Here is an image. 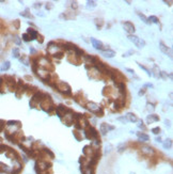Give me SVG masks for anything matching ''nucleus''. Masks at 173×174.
I'll return each instance as SVG.
<instances>
[{
    "mask_svg": "<svg viewBox=\"0 0 173 174\" xmlns=\"http://www.w3.org/2000/svg\"><path fill=\"white\" fill-rule=\"evenodd\" d=\"M44 94H45V93H42V92L36 91L35 94L32 96V99H31V101H30V106L32 107V108H34L36 105L41 104V103H42V101H43V99H44Z\"/></svg>",
    "mask_w": 173,
    "mask_h": 174,
    "instance_id": "1",
    "label": "nucleus"
},
{
    "mask_svg": "<svg viewBox=\"0 0 173 174\" xmlns=\"http://www.w3.org/2000/svg\"><path fill=\"white\" fill-rule=\"evenodd\" d=\"M56 89L59 92H61L62 94H64V95H67V96L72 95V91H71L70 86L67 83H65V82H59V83H57Z\"/></svg>",
    "mask_w": 173,
    "mask_h": 174,
    "instance_id": "2",
    "label": "nucleus"
},
{
    "mask_svg": "<svg viewBox=\"0 0 173 174\" xmlns=\"http://www.w3.org/2000/svg\"><path fill=\"white\" fill-rule=\"evenodd\" d=\"M84 136L88 139H91V140H94V139H98V132L97 130L92 126H88L84 130Z\"/></svg>",
    "mask_w": 173,
    "mask_h": 174,
    "instance_id": "3",
    "label": "nucleus"
},
{
    "mask_svg": "<svg viewBox=\"0 0 173 174\" xmlns=\"http://www.w3.org/2000/svg\"><path fill=\"white\" fill-rule=\"evenodd\" d=\"M128 39L130 42H133L135 44V45L137 46L138 48H143L145 46V41L142 39H139L138 37H136V35H134V34H130V35H128Z\"/></svg>",
    "mask_w": 173,
    "mask_h": 174,
    "instance_id": "4",
    "label": "nucleus"
},
{
    "mask_svg": "<svg viewBox=\"0 0 173 174\" xmlns=\"http://www.w3.org/2000/svg\"><path fill=\"white\" fill-rule=\"evenodd\" d=\"M86 108L89 110V111H91V112H93V113H97L98 111L102 109V107L99 106V105L96 104V103H93V101H89V103H86Z\"/></svg>",
    "mask_w": 173,
    "mask_h": 174,
    "instance_id": "5",
    "label": "nucleus"
},
{
    "mask_svg": "<svg viewBox=\"0 0 173 174\" xmlns=\"http://www.w3.org/2000/svg\"><path fill=\"white\" fill-rule=\"evenodd\" d=\"M140 150H141V153H142L143 155H146V156H153V155L155 154V151H154V149L152 146L143 145V146H141Z\"/></svg>",
    "mask_w": 173,
    "mask_h": 174,
    "instance_id": "6",
    "label": "nucleus"
},
{
    "mask_svg": "<svg viewBox=\"0 0 173 174\" xmlns=\"http://www.w3.org/2000/svg\"><path fill=\"white\" fill-rule=\"evenodd\" d=\"M59 49H60V47H59V46L57 45L55 42H50L47 45V50H48V52H49V53H51V56H53V55H55L56 52H58Z\"/></svg>",
    "mask_w": 173,
    "mask_h": 174,
    "instance_id": "7",
    "label": "nucleus"
},
{
    "mask_svg": "<svg viewBox=\"0 0 173 174\" xmlns=\"http://www.w3.org/2000/svg\"><path fill=\"white\" fill-rule=\"evenodd\" d=\"M123 27L125 29V31L128 33V35L133 34L135 32V26L130 23V22H125V23H123Z\"/></svg>",
    "mask_w": 173,
    "mask_h": 174,
    "instance_id": "8",
    "label": "nucleus"
},
{
    "mask_svg": "<svg viewBox=\"0 0 173 174\" xmlns=\"http://www.w3.org/2000/svg\"><path fill=\"white\" fill-rule=\"evenodd\" d=\"M84 61H86V64L95 65L98 61V59L96 58V57L91 56V55H86V56H84Z\"/></svg>",
    "mask_w": 173,
    "mask_h": 174,
    "instance_id": "9",
    "label": "nucleus"
},
{
    "mask_svg": "<svg viewBox=\"0 0 173 174\" xmlns=\"http://www.w3.org/2000/svg\"><path fill=\"white\" fill-rule=\"evenodd\" d=\"M82 153H84V157H92L95 151H93V147H91V145H86L82 149Z\"/></svg>",
    "mask_w": 173,
    "mask_h": 174,
    "instance_id": "10",
    "label": "nucleus"
},
{
    "mask_svg": "<svg viewBox=\"0 0 173 174\" xmlns=\"http://www.w3.org/2000/svg\"><path fill=\"white\" fill-rule=\"evenodd\" d=\"M4 79L6 80V84H8L9 88H10L12 91L16 89V82H15V79L13 78V77H11V76H6V77H4Z\"/></svg>",
    "mask_w": 173,
    "mask_h": 174,
    "instance_id": "11",
    "label": "nucleus"
},
{
    "mask_svg": "<svg viewBox=\"0 0 173 174\" xmlns=\"http://www.w3.org/2000/svg\"><path fill=\"white\" fill-rule=\"evenodd\" d=\"M159 48H160V50L165 53V55H168L170 58H172V50H171L170 47H168V46H166L162 42H160L159 43Z\"/></svg>",
    "mask_w": 173,
    "mask_h": 174,
    "instance_id": "12",
    "label": "nucleus"
},
{
    "mask_svg": "<svg viewBox=\"0 0 173 174\" xmlns=\"http://www.w3.org/2000/svg\"><path fill=\"white\" fill-rule=\"evenodd\" d=\"M113 129H115V126H110V125H108V124H106V123L101 124V132L103 136L106 135L109 130H113Z\"/></svg>",
    "mask_w": 173,
    "mask_h": 174,
    "instance_id": "13",
    "label": "nucleus"
},
{
    "mask_svg": "<svg viewBox=\"0 0 173 174\" xmlns=\"http://www.w3.org/2000/svg\"><path fill=\"white\" fill-rule=\"evenodd\" d=\"M91 43H92L93 47H94L95 49H102V50H103V43H102L101 41L94 39V37H91Z\"/></svg>",
    "mask_w": 173,
    "mask_h": 174,
    "instance_id": "14",
    "label": "nucleus"
},
{
    "mask_svg": "<svg viewBox=\"0 0 173 174\" xmlns=\"http://www.w3.org/2000/svg\"><path fill=\"white\" fill-rule=\"evenodd\" d=\"M102 53H103V56L107 57V58H113V57L115 56V51L111 50V49H109V48H107V49H103V50H102Z\"/></svg>",
    "mask_w": 173,
    "mask_h": 174,
    "instance_id": "15",
    "label": "nucleus"
},
{
    "mask_svg": "<svg viewBox=\"0 0 173 174\" xmlns=\"http://www.w3.org/2000/svg\"><path fill=\"white\" fill-rule=\"evenodd\" d=\"M125 118H126V120H127L128 122H133V123H135V122L138 121L137 115L135 114V113H133V112H128L127 114L125 115Z\"/></svg>",
    "mask_w": 173,
    "mask_h": 174,
    "instance_id": "16",
    "label": "nucleus"
},
{
    "mask_svg": "<svg viewBox=\"0 0 173 174\" xmlns=\"http://www.w3.org/2000/svg\"><path fill=\"white\" fill-rule=\"evenodd\" d=\"M62 47H63V49H64L65 51H74V49H75L77 46L72 44V43H64V44L62 45Z\"/></svg>",
    "mask_w": 173,
    "mask_h": 174,
    "instance_id": "17",
    "label": "nucleus"
},
{
    "mask_svg": "<svg viewBox=\"0 0 173 174\" xmlns=\"http://www.w3.org/2000/svg\"><path fill=\"white\" fill-rule=\"evenodd\" d=\"M27 34H28L29 37H30L31 41H32V40L37 39V35H39V33H37V32H36L34 29H31V28L28 29V31H27Z\"/></svg>",
    "mask_w": 173,
    "mask_h": 174,
    "instance_id": "18",
    "label": "nucleus"
},
{
    "mask_svg": "<svg viewBox=\"0 0 173 174\" xmlns=\"http://www.w3.org/2000/svg\"><path fill=\"white\" fill-rule=\"evenodd\" d=\"M137 137L139 139V141H141V142H146L150 139V137L146 134H144V132H137Z\"/></svg>",
    "mask_w": 173,
    "mask_h": 174,
    "instance_id": "19",
    "label": "nucleus"
},
{
    "mask_svg": "<svg viewBox=\"0 0 173 174\" xmlns=\"http://www.w3.org/2000/svg\"><path fill=\"white\" fill-rule=\"evenodd\" d=\"M157 121H159V116L156 114H150L146 118V122L148 123H153V122H157Z\"/></svg>",
    "mask_w": 173,
    "mask_h": 174,
    "instance_id": "20",
    "label": "nucleus"
},
{
    "mask_svg": "<svg viewBox=\"0 0 173 174\" xmlns=\"http://www.w3.org/2000/svg\"><path fill=\"white\" fill-rule=\"evenodd\" d=\"M81 171H82V174H93V169L88 168V167H84V168L81 167Z\"/></svg>",
    "mask_w": 173,
    "mask_h": 174,
    "instance_id": "21",
    "label": "nucleus"
},
{
    "mask_svg": "<svg viewBox=\"0 0 173 174\" xmlns=\"http://www.w3.org/2000/svg\"><path fill=\"white\" fill-rule=\"evenodd\" d=\"M152 75H154L156 78L160 77V70H158V66L157 65H154V72H152Z\"/></svg>",
    "mask_w": 173,
    "mask_h": 174,
    "instance_id": "22",
    "label": "nucleus"
},
{
    "mask_svg": "<svg viewBox=\"0 0 173 174\" xmlns=\"http://www.w3.org/2000/svg\"><path fill=\"white\" fill-rule=\"evenodd\" d=\"M171 146H172V140L171 139H167V140L164 142V147L166 150H169L171 149Z\"/></svg>",
    "mask_w": 173,
    "mask_h": 174,
    "instance_id": "23",
    "label": "nucleus"
},
{
    "mask_svg": "<svg viewBox=\"0 0 173 174\" xmlns=\"http://www.w3.org/2000/svg\"><path fill=\"white\" fill-rule=\"evenodd\" d=\"M148 23L151 24V23H154V24H158L159 23V19L157 18L156 16H154V15H152V16H150L148 18Z\"/></svg>",
    "mask_w": 173,
    "mask_h": 174,
    "instance_id": "24",
    "label": "nucleus"
},
{
    "mask_svg": "<svg viewBox=\"0 0 173 174\" xmlns=\"http://www.w3.org/2000/svg\"><path fill=\"white\" fill-rule=\"evenodd\" d=\"M63 56H64V52H63V51H58V52H56L55 55H53V57L56 58V59H62Z\"/></svg>",
    "mask_w": 173,
    "mask_h": 174,
    "instance_id": "25",
    "label": "nucleus"
},
{
    "mask_svg": "<svg viewBox=\"0 0 173 174\" xmlns=\"http://www.w3.org/2000/svg\"><path fill=\"white\" fill-rule=\"evenodd\" d=\"M9 68H10V62H9V61L4 62V63L2 64V66H1V70H2V72H4V70H8Z\"/></svg>",
    "mask_w": 173,
    "mask_h": 174,
    "instance_id": "26",
    "label": "nucleus"
},
{
    "mask_svg": "<svg viewBox=\"0 0 173 174\" xmlns=\"http://www.w3.org/2000/svg\"><path fill=\"white\" fill-rule=\"evenodd\" d=\"M96 6V2L95 1H88L86 2V8L88 9H94Z\"/></svg>",
    "mask_w": 173,
    "mask_h": 174,
    "instance_id": "27",
    "label": "nucleus"
},
{
    "mask_svg": "<svg viewBox=\"0 0 173 174\" xmlns=\"http://www.w3.org/2000/svg\"><path fill=\"white\" fill-rule=\"evenodd\" d=\"M8 146L6 145H4V144H0V154L1 153H4V152H6L8 151Z\"/></svg>",
    "mask_w": 173,
    "mask_h": 174,
    "instance_id": "28",
    "label": "nucleus"
},
{
    "mask_svg": "<svg viewBox=\"0 0 173 174\" xmlns=\"http://www.w3.org/2000/svg\"><path fill=\"white\" fill-rule=\"evenodd\" d=\"M138 64H139V63H138ZM139 66H140V68H142L143 70H145V72H146V74H148V76H152V72H151V70H148V68H145V66H143L142 64H139Z\"/></svg>",
    "mask_w": 173,
    "mask_h": 174,
    "instance_id": "29",
    "label": "nucleus"
},
{
    "mask_svg": "<svg viewBox=\"0 0 173 174\" xmlns=\"http://www.w3.org/2000/svg\"><path fill=\"white\" fill-rule=\"evenodd\" d=\"M13 55H14L15 58H19V56H20L19 49H18V48H14V49H13Z\"/></svg>",
    "mask_w": 173,
    "mask_h": 174,
    "instance_id": "30",
    "label": "nucleus"
},
{
    "mask_svg": "<svg viewBox=\"0 0 173 174\" xmlns=\"http://www.w3.org/2000/svg\"><path fill=\"white\" fill-rule=\"evenodd\" d=\"M138 15H139V17L141 18V19H143V22H144L145 24H150V23H148V19L143 14H141V13H138Z\"/></svg>",
    "mask_w": 173,
    "mask_h": 174,
    "instance_id": "31",
    "label": "nucleus"
},
{
    "mask_svg": "<svg viewBox=\"0 0 173 174\" xmlns=\"http://www.w3.org/2000/svg\"><path fill=\"white\" fill-rule=\"evenodd\" d=\"M22 40H24L25 42H29V41H31L30 37H29V35H28V34H27V33L22 34Z\"/></svg>",
    "mask_w": 173,
    "mask_h": 174,
    "instance_id": "32",
    "label": "nucleus"
},
{
    "mask_svg": "<svg viewBox=\"0 0 173 174\" xmlns=\"http://www.w3.org/2000/svg\"><path fill=\"white\" fill-rule=\"evenodd\" d=\"M152 132H153L154 135H158L159 132H160V128H159V127H154V128L152 129Z\"/></svg>",
    "mask_w": 173,
    "mask_h": 174,
    "instance_id": "33",
    "label": "nucleus"
},
{
    "mask_svg": "<svg viewBox=\"0 0 173 174\" xmlns=\"http://www.w3.org/2000/svg\"><path fill=\"white\" fill-rule=\"evenodd\" d=\"M4 126H6V122L3 121V120H0V132L4 128Z\"/></svg>",
    "mask_w": 173,
    "mask_h": 174,
    "instance_id": "34",
    "label": "nucleus"
},
{
    "mask_svg": "<svg viewBox=\"0 0 173 174\" xmlns=\"http://www.w3.org/2000/svg\"><path fill=\"white\" fill-rule=\"evenodd\" d=\"M146 106H148V111H154V109H155V108H154V105L150 104V103H148V105H146Z\"/></svg>",
    "mask_w": 173,
    "mask_h": 174,
    "instance_id": "35",
    "label": "nucleus"
},
{
    "mask_svg": "<svg viewBox=\"0 0 173 174\" xmlns=\"http://www.w3.org/2000/svg\"><path fill=\"white\" fill-rule=\"evenodd\" d=\"M117 150H119V152H123L124 151V150H125V144L123 143V144H120V145H119V147H117Z\"/></svg>",
    "mask_w": 173,
    "mask_h": 174,
    "instance_id": "36",
    "label": "nucleus"
},
{
    "mask_svg": "<svg viewBox=\"0 0 173 174\" xmlns=\"http://www.w3.org/2000/svg\"><path fill=\"white\" fill-rule=\"evenodd\" d=\"M74 136H75L76 137V139H77V140H81V138H80V136L78 135V132H77V130H74Z\"/></svg>",
    "mask_w": 173,
    "mask_h": 174,
    "instance_id": "37",
    "label": "nucleus"
},
{
    "mask_svg": "<svg viewBox=\"0 0 173 174\" xmlns=\"http://www.w3.org/2000/svg\"><path fill=\"white\" fill-rule=\"evenodd\" d=\"M117 121H121V122H123V123H127V120H126V118L125 116H123V118H117Z\"/></svg>",
    "mask_w": 173,
    "mask_h": 174,
    "instance_id": "38",
    "label": "nucleus"
},
{
    "mask_svg": "<svg viewBox=\"0 0 173 174\" xmlns=\"http://www.w3.org/2000/svg\"><path fill=\"white\" fill-rule=\"evenodd\" d=\"M138 127H139V128L145 129V125H144V124H143V122H142V121H140V122H139V124H138Z\"/></svg>",
    "mask_w": 173,
    "mask_h": 174,
    "instance_id": "39",
    "label": "nucleus"
},
{
    "mask_svg": "<svg viewBox=\"0 0 173 174\" xmlns=\"http://www.w3.org/2000/svg\"><path fill=\"white\" fill-rule=\"evenodd\" d=\"M43 41H44V40H43V37H42V35H37V42H39L40 44H42Z\"/></svg>",
    "mask_w": 173,
    "mask_h": 174,
    "instance_id": "40",
    "label": "nucleus"
},
{
    "mask_svg": "<svg viewBox=\"0 0 173 174\" xmlns=\"http://www.w3.org/2000/svg\"><path fill=\"white\" fill-rule=\"evenodd\" d=\"M15 43H16L17 45H19L20 44V40H19V37H15Z\"/></svg>",
    "mask_w": 173,
    "mask_h": 174,
    "instance_id": "41",
    "label": "nucleus"
},
{
    "mask_svg": "<svg viewBox=\"0 0 173 174\" xmlns=\"http://www.w3.org/2000/svg\"><path fill=\"white\" fill-rule=\"evenodd\" d=\"M144 93H145V88H143V89H141V91H139V96L143 95Z\"/></svg>",
    "mask_w": 173,
    "mask_h": 174,
    "instance_id": "42",
    "label": "nucleus"
},
{
    "mask_svg": "<svg viewBox=\"0 0 173 174\" xmlns=\"http://www.w3.org/2000/svg\"><path fill=\"white\" fill-rule=\"evenodd\" d=\"M72 8L75 9V10L78 8V6H77V2H76V1H75V2H72Z\"/></svg>",
    "mask_w": 173,
    "mask_h": 174,
    "instance_id": "43",
    "label": "nucleus"
},
{
    "mask_svg": "<svg viewBox=\"0 0 173 174\" xmlns=\"http://www.w3.org/2000/svg\"><path fill=\"white\" fill-rule=\"evenodd\" d=\"M126 70H127V72H129L130 74H133V75H135V72H134L133 70H130V68H127ZM135 76H136V75H135Z\"/></svg>",
    "mask_w": 173,
    "mask_h": 174,
    "instance_id": "44",
    "label": "nucleus"
},
{
    "mask_svg": "<svg viewBox=\"0 0 173 174\" xmlns=\"http://www.w3.org/2000/svg\"><path fill=\"white\" fill-rule=\"evenodd\" d=\"M35 8H41V3H35Z\"/></svg>",
    "mask_w": 173,
    "mask_h": 174,
    "instance_id": "45",
    "label": "nucleus"
},
{
    "mask_svg": "<svg viewBox=\"0 0 173 174\" xmlns=\"http://www.w3.org/2000/svg\"><path fill=\"white\" fill-rule=\"evenodd\" d=\"M156 141H158V142H161V138H160V137H157V138H156Z\"/></svg>",
    "mask_w": 173,
    "mask_h": 174,
    "instance_id": "46",
    "label": "nucleus"
}]
</instances>
